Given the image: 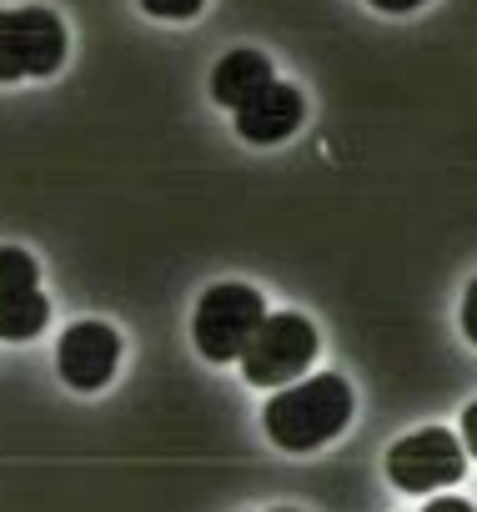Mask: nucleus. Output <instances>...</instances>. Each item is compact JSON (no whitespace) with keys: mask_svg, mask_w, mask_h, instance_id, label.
Segmentation results:
<instances>
[{"mask_svg":"<svg viewBox=\"0 0 477 512\" xmlns=\"http://www.w3.org/2000/svg\"><path fill=\"white\" fill-rule=\"evenodd\" d=\"M352 412H357L352 382L342 372H322V377L277 387L272 402L262 407V427L282 452H317L347 432Z\"/></svg>","mask_w":477,"mask_h":512,"instance_id":"obj_1","label":"nucleus"},{"mask_svg":"<svg viewBox=\"0 0 477 512\" xmlns=\"http://www.w3.org/2000/svg\"><path fill=\"white\" fill-rule=\"evenodd\" d=\"M267 297L247 282H216L201 292L196 312H191V342L206 362L226 367V362H242V352L252 347V337L267 322Z\"/></svg>","mask_w":477,"mask_h":512,"instance_id":"obj_2","label":"nucleus"},{"mask_svg":"<svg viewBox=\"0 0 477 512\" xmlns=\"http://www.w3.org/2000/svg\"><path fill=\"white\" fill-rule=\"evenodd\" d=\"M66 51H71V41H66V26L56 11H46V6L0 11V86L56 76Z\"/></svg>","mask_w":477,"mask_h":512,"instance_id":"obj_3","label":"nucleus"},{"mask_svg":"<svg viewBox=\"0 0 477 512\" xmlns=\"http://www.w3.org/2000/svg\"><path fill=\"white\" fill-rule=\"evenodd\" d=\"M322 337L312 327V317L302 312H272L262 322V332L252 337V347L242 352V377L252 387H292L297 377H307V367L317 362Z\"/></svg>","mask_w":477,"mask_h":512,"instance_id":"obj_4","label":"nucleus"},{"mask_svg":"<svg viewBox=\"0 0 477 512\" xmlns=\"http://www.w3.org/2000/svg\"><path fill=\"white\" fill-rule=\"evenodd\" d=\"M462 472H467V447L447 427H422L387 447V477L402 492H442L462 482Z\"/></svg>","mask_w":477,"mask_h":512,"instance_id":"obj_5","label":"nucleus"},{"mask_svg":"<svg viewBox=\"0 0 477 512\" xmlns=\"http://www.w3.org/2000/svg\"><path fill=\"white\" fill-rule=\"evenodd\" d=\"M121 367V332L111 322H71L56 342V372L76 392H101Z\"/></svg>","mask_w":477,"mask_h":512,"instance_id":"obj_6","label":"nucleus"},{"mask_svg":"<svg viewBox=\"0 0 477 512\" xmlns=\"http://www.w3.org/2000/svg\"><path fill=\"white\" fill-rule=\"evenodd\" d=\"M302 116H307L302 91L287 86V81H277L257 101H247L242 111H231V126H236V136L252 141V146H277V141H287L302 126Z\"/></svg>","mask_w":477,"mask_h":512,"instance_id":"obj_7","label":"nucleus"},{"mask_svg":"<svg viewBox=\"0 0 477 512\" xmlns=\"http://www.w3.org/2000/svg\"><path fill=\"white\" fill-rule=\"evenodd\" d=\"M267 86H277V71L262 51H226L211 71V101L221 111H242L247 101H257Z\"/></svg>","mask_w":477,"mask_h":512,"instance_id":"obj_8","label":"nucleus"},{"mask_svg":"<svg viewBox=\"0 0 477 512\" xmlns=\"http://www.w3.org/2000/svg\"><path fill=\"white\" fill-rule=\"evenodd\" d=\"M46 322H51V297H41V287L0 297V337L6 342H31L46 332Z\"/></svg>","mask_w":477,"mask_h":512,"instance_id":"obj_9","label":"nucleus"},{"mask_svg":"<svg viewBox=\"0 0 477 512\" xmlns=\"http://www.w3.org/2000/svg\"><path fill=\"white\" fill-rule=\"evenodd\" d=\"M41 287V262L26 246H0V297Z\"/></svg>","mask_w":477,"mask_h":512,"instance_id":"obj_10","label":"nucleus"},{"mask_svg":"<svg viewBox=\"0 0 477 512\" xmlns=\"http://www.w3.org/2000/svg\"><path fill=\"white\" fill-rule=\"evenodd\" d=\"M201 6L206 0H141V11L161 16V21H191V16H201Z\"/></svg>","mask_w":477,"mask_h":512,"instance_id":"obj_11","label":"nucleus"},{"mask_svg":"<svg viewBox=\"0 0 477 512\" xmlns=\"http://www.w3.org/2000/svg\"><path fill=\"white\" fill-rule=\"evenodd\" d=\"M462 337L477 347V277H472V287H467V297H462Z\"/></svg>","mask_w":477,"mask_h":512,"instance_id":"obj_12","label":"nucleus"},{"mask_svg":"<svg viewBox=\"0 0 477 512\" xmlns=\"http://www.w3.org/2000/svg\"><path fill=\"white\" fill-rule=\"evenodd\" d=\"M457 437H462L467 457H477V402H467V407H462V432H457Z\"/></svg>","mask_w":477,"mask_h":512,"instance_id":"obj_13","label":"nucleus"},{"mask_svg":"<svg viewBox=\"0 0 477 512\" xmlns=\"http://www.w3.org/2000/svg\"><path fill=\"white\" fill-rule=\"evenodd\" d=\"M372 11H382V16H407V11H417V6H427V0H367Z\"/></svg>","mask_w":477,"mask_h":512,"instance_id":"obj_14","label":"nucleus"},{"mask_svg":"<svg viewBox=\"0 0 477 512\" xmlns=\"http://www.w3.org/2000/svg\"><path fill=\"white\" fill-rule=\"evenodd\" d=\"M422 512H477L472 502H462V497H432Z\"/></svg>","mask_w":477,"mask_h":512,"instance_id":"obj_15","label":"nucleus"},{"mask_svg":"<svg viewBox=\"0 0 477 512\" xmlns=\"http://www.w3.org/2000/svg\"><path fill=\"white\" fill-rule=\"evenodd\" d=\"M272 512H297V507H272Z\"/></svg>","mask_w":477,"mask_h":512,"instance_id":"obj_16","label":"nucleus"}]
</instances>
